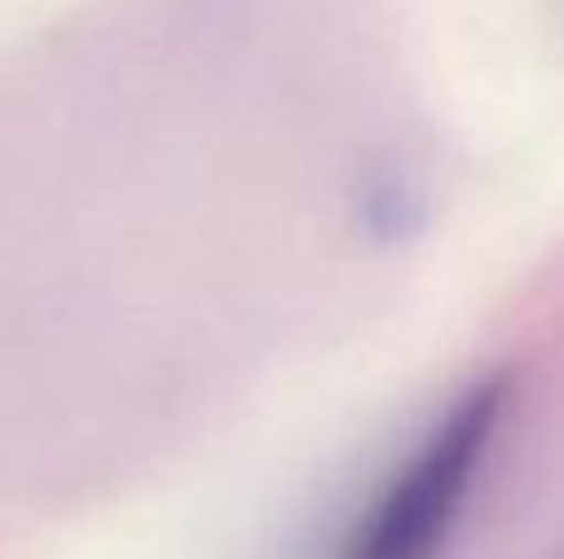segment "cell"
<instances>
[{
  "label": "cell",
  "mask_w": 564,
  "mask_h": 559,
  "mask_svg": "<svg viewBox=\"0 0 564 559\" xmlns=\"http://www.w3.org/2000/svg\"><path fill=\"white\" fill-rule=\"evenodd\" d=\"M506 376L470 386L416 446L406 465L391 475L381 501L357 525L341 559H436L466 505L476 471L496 441L500 412H506Z\"/></svg>",
  "instance_id": "cell-1"
}]
</instances>
